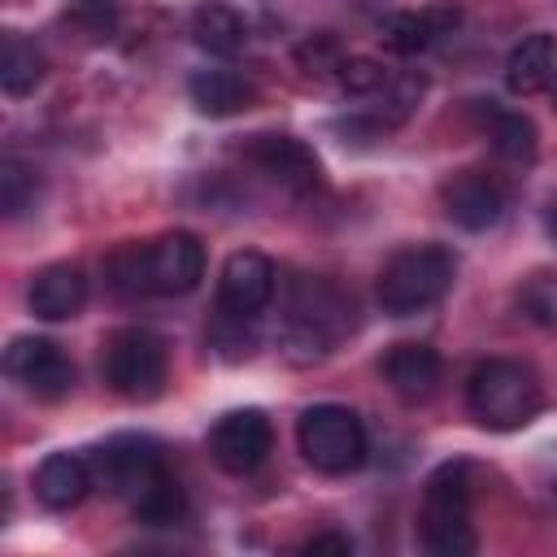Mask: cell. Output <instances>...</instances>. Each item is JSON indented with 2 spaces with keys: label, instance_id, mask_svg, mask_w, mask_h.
Masks as SVG:
<instances>
[{
  "label": "cell",
  "instance_id": "cell-14",
  "mask_svg": "<svg viewBox=\"0 0 557 557\" xmlns=\"http://www.w3.org/2000/svg\"><path fill=\"white\" fill-rule=\"evenodd\" d=\"M457 26H461V9L453 0H440L426 9H405V13L383 17L379 39H383V48H392L400 57H418V52L435 48L440 39H448Z\"/></svg>",
  "mask_w": 557,
  "mask_h": 557
},
{
  "label": "cell",
  "instance_id": "cell-11",
  "mask_svg": "<svg viewBox=\"0 0 557 557\" xmlns=\"http://www.w3.org/2000/svg\"><path fill=\"white\" fill-rule=\"evenodd\" d=\"M270 300H274V261L252 252V248L231 252L222 274H218V309H222V318L252 322Z\"/></svg>",
  "mask_w": 557,
  "mask_h": 557
},
{
  "label": "cell",
  "instance_id": "cell-10",
  "mask_svg": "<svg viewBox=\"0 0 557 557\" xmlns=\"http://www.w3.org/2000/svg\"><path fill=\"white\" fill-rule=\"evenodd\" d=\"M144 265L152 296H187L205 278V244L191 231H170L144 244Z\"/></svg>",
  "mask_w": 557,
  "mask_h": 557
},
{
  "label": "cell",
  "instance_id": "cell-29",
  "mask_svg": "<svg viewBox=\"0 0 557 557\" xmlns=\"http://www.w3.org/2000/svg\"><path fill=\"white\" fill-rule=\"evenodd\" d=\"M305 553H352V540L348 535H313L309 544H305Z\"/></svg>",
  "mask_w": 557,
  "mask_h": 557
},
{
  "label": "cell",
  "instance_id": "cell-8",
  "mask_svg": "<svg viewBox=\"0 0 557 557\" xmlns=\"http://www.w3.org/2000/svg\"><path fill=\"white\" fill-rule=\"evenodd\" d=\"M4 370L35 400H61L74 387V361L44 335H17L4 348Z\"/></svg>",
  "mask_w": 557,
  "mask_h": 557
},
{
  "label": "cell",
  "instance_id": "cell-30",
  "mask_svg": "<svg viewBox=\"0 0 557 557\" xmlns=\"http://www.w3.org/2000/svg\"><path fill=\"white\" fill-rule=\"evenodd\" d=\"M544 96H548V104H553V113H557V78H553V87H548Z\"/></svg>",
  "mask_w": 557,
  "mask_h": 557
},
{
  "label": "cell",
  "instance_id": "cell-28",
  "mask_svg": "<svg viewBox=\"0 0 557 557\" xmlns=\"http://www.w3.org/2000/svg\"><path fill=\"white\" fill-rule=\"evenodd\" d=\"M65 22L78 26L87 39H109L117 26V0H74Z\"/></svg>",
  "mask_w": 557,
  "mask_h": 557
},
{
  "label": "cell",
  "instance_id": "cell-25",
  "mask_svg": "<svg viewBox=\"0 0 557 557\" xmlns=\"http://www.w3.org/2000/svg\"><path fill=\"white\" fill-rule=\"evenodd\" d=\"M35 191H39L35 170L17 157H4L0 161V209H4V218H22L35 205Z\"/></svg>",
  "mask_w": 557,
  "mask_h": 557
},
{
  "label": "cell",
  "instance_id": "cell-2",
  "mask_svg": "<svg viewBox=\"0 0 557 557\" xmlns=\"http://www.w3.org/2000/svg\"><path fill=\"white\" fill-rule=\"evenodd\" d=\"M457 278V257L444 244H409L379 274V305L392 318H413L448 296Z\"/></svg>",
  "mask_w": 557,
  "mask_h": 557
},
{
  "label": "cell",
  "instance_id": "cell-12",
  "mask_svg": "<svg viewBox=\"0 0 557 557\" xmlns=\"http://www.w3.org/2000/svg\"><path fill=\"white\" fill-rule=\"evenodd\" d=\"M244 152L265 178H274L278 187H287L296 196H309L322 183V165H318L313 148L296 135H252Z\"/></svg>",
  "mask_w": 557,
  "mask_h": 557
},
{
  "label": "cell",
  "instance_id": "cell-5",
  "mask_svg": "<svg viewBox=\"0 0 557 557\" xmlns=\"http://www.w3.org/2000/svg\"><path fill=\"white\" fill-rule=\"evenodd\" d=\"M305 461L322 474H348L366 461V426L348 405H313L296 422Z\"/></svg>",
  "mask_w": 557,
  "mask_h": 557
},
{
  "label": "cell",
  "instance_id": "cell-9",
  "mask_svg": "<svg viewBox=\"0 0 557 557\" xmlns=\"http://www.w3.org/2000/svg\"><path fill=\"white\" fill-rule=\"evenodd\" d=\"M274 448L270 418L261 409H231L209 426V457L226 474H252Z\"/></svg>",
  "mask_w": 557,
  "mask_h": 557
},
{
  "label": "cell",
  "instance_id": "cell-20",
  "mask_svg": "<svg viewBox=\"0 0 557 557\" xmlns=\"http://www.w3.org/2000/svg\"><path fill=\"white\" fill-rule=\"evenodd\" d=\"M191 104L209 117H231V113H244L252 100H257V87L248 78H239L235 70H196L191 83Z\"/></svg>",
  "mask_w": 557,
  "mask_h": 557
},
{
  "label": "cell",
  "instance_id": "cell-24",
  "mask_svg": "<svg viewBox=\"0 0 557 557\" xmlns=\"http://www.w3.org/2000/svg\"><path fill=\"white\" fill-rule=\"evenodd\" d=\"M104 274H109V287H113L117 296H126V300L152 296V292H148V265H144V244H122V248L109 257Z\"/></svg>",
  "mask_w": 557,
  "mask_h": 557
},
{
  "label": "cell",
  "instance_id": "cell-15",
  "mask_svg": "<svg viewBox=\"0 0 557 557\" xmlns=\"http://www.w3.org/2000/svg\"><path fill=\"white\" fill-rule=\"evenodd\" d=\"M87 300V278L78 265L70 261H57V265H44L35 278H30V292H26V305L35 318L44 322H65L83 309Z\"/></svg>",
  "mask_w": 557,
  "mask_h": 557
},
{
  "label": "cell",
  "instance_id": "cell-17",
  "mask_svg": "<svg viewBox=\"0 0 557 557\" xmlns=\"http://www.w3.org/2000/svg\"><path fill=\"white\" fill-rule=\"evenodd\" d=\"M379 370L405 400H426L440 387V352L431 344H392Z\"/></svg>",
  "mask_w": 557,
  "mask_h": 557
},
{
  "label": "cell",
  "instance_id": "cell-21",
  "mask_svg": "<svg viewBox=\"0 0 557 557\" xmlns=\"http://www.w3.org/2000/svg\"><path fill=\"white\" fill-rule=\"evenodd\" d=\"M191 35H196L200 48H209V52H218V57H235V52L244 48V39H248L244 17H239L231 4H222V0H205V4L191 13Z\"/></svg>",
  "mask_w": 557,
  "mask_h": 557
},
{
  "label": "cell",
  "instance_id": "cell-4",
  "mask_svg": "<svg viewBox=\"0 0 557 557\" xmlns=\"http://www.w3.org/2000/svg\"><path fill=\"white\" fill-rule=\"evenodd\" d=\"M100 374L113 396L122 400H152L165 387L170 374V352L165 339L152 335L148 326H122L104 339L100 348Z\"/></svg>",
  "mask_w": 557,
  "mask_h": 557
},
{
  "label": "cell",
  "instance_id": "cell-16",
  "mask_svg": "<svg viewBox=\"0 0 557 557\" xmlns=\"http://www.w3.org/2000/svg\"><path fill=\"white\" fill-rule=\"evenodd\" d=\"M91 487H96L91 461L78 453H52L35 470V496L44 509H74V505H83V496Z\"/></svg>",
  "mask_w": 557,
  "mask_h": 557
},
{
  "label": "cell",
  "instance_id": "cell-26",
  "mask_svg": "<svg viewBox=\"0 0 557 557\" xmlns=\"http://www.w3.org/2000/svg\"><path fill=\"white\" fill-rule=\"evenodd\" d=\"M518 300H522V313L531 322H540L544 331H557V270H535L522 283Z\"/></svg>",
  "mask_w": 557,
  "mask_h": 557
},
{
  "label": "cell",
  "instance_id": "cell-22",
  "mask_svg": "<svg viewBox=\"0 0 557 557\" xmlns=\"http://www.w3.org/2000/svg\"><path fill=\"white\" fill-rule=\"evenodd\" d=\"M44 70H48L44 52L30 39H22L17 30H4V39H0V87L9 96H26L44 83Z\"/></svg>",
  "mask_w": 557,
  "mask_h": 557
},
{
  "label": "cell",
  "instance_id": "cell-3",
  "mask_svg": "<svg viewBox=\"0 0 557 557\" xmlns=\"http://www.w3.org/2000/svg\"><path fill=\"white\" fill-rule=\"evenodd\" d=\"M422 544L435 557H466L474 553V527H470V466L448 461L440 466L422 487L418 509Z\"/></svg>",
  "mask_w": 557,
  "mask_h": 557
},
{
  "label": "cell",
  "instance_id": "cell-1",
  "mask_svg": "<svg viewBox=\"0 0 557 557\" xmlns=\"http://www.w3.org/2000/svg\"><path fill=\"white\" fill-rule=\"evenodd\" d=\"M466 405H470L474 422H483L487 431H518L540 413L544 387L531 366L492 357V361L474 366V374L466 383Z\"/></svg>",
  "mask_w": 557,
  "mask_h": 557
},
{
  "label": "cell",
  "instance_id": "cell-13",
  "mask_svg": "<svg viewBox=\"0 0 557 557\" xmlns=\"http://www.w3.org/2000/svg\"><path fill=\"white\" fill-rule=\"evenodd\" d=\"M440 205H444L448 222H457L461 231H487L505 213V187L487 170H457L440 187Z\"/></svg>",
  "mask_w": 557,
  "mask_h": 557
},
{
  "label": "cell",
  "instance_id": "cell-6",
  "mask_svg": "<svg viewBox=\"0 0 557 557\" xmlns=\"http://www.w3.org/2000/svg\"><path fill=\"white\" fill-rule=\"evenodd\" d=\"M87 461H91L96 487H104L109 496H117L126 505H135L157 479L170 474V466L161 457V444L148 440V435H113Z\"/></svg>",
  "mask_w": 557,
  "mask_h": 557
},
{
  "label": "cell",
  "instance_id": "cell-23",
  "mask_svg": "<svg viewBox=\"0 0 557 557\" xmlns=\"http://www.w3.org/2000/svg\"><path fill=\"white\" fill-rule=\"evenodd\" d=\"M131 513H135L144 527H174V522L187 518V496H183L178 479L165 474V479H157V483L131 505Z\"/></svg>",
  "mask_w": 557,
  "mask_h": 557
},
{
  "label": "cell",
  "instance_id": "cell-18",
  "mask_svg": "<svg viewBox=\"0 0 557 557\" xmlns=\"http://www.w3.org/2000/svg\"><path fill=\"white\" fill-rule=\"evenodd\" d=\"M557 78V35H527L505 65V83L513 96H544Z\"/></svg>",
  "mask_w": 557,
  "mask_h": 557
},
{
  "label": "cell",
  "instance_id": "cell-7",
  "mask_svg": "<svg viewBox=\"0 0 557 557\" xmlns=\"http://www.w3.org/2000/svg\"><path fill=\"white\" fill-rule=\"evenodd\" d=\"M348 305L344 296L322 283V278H300L296 292H292V305H287V344L300 348L305 357H322L335 335L344 331V318Z\"/></svg>",
  "mask_w": 557,
  "mask_h": 557
},
{
  "label": "cell",
  "instance_id": "cell-27",
  "mask_svg": "<svg viewBox=\"0 0 557 557\" xmlns=\"http://www.w3.org/2000/svg\"><path fill=\"white\" fill-rule=\"evenodd\" d=\"M392 83V74L379 65V61H370V57H348V61H339V87L348 91V96H379L383 87Z\"/></svg>",
  "mask_w": 557,
  "mask_h": 557
},
{
  "label": "cell",
  "instance_id": "cell-19",
  "mask_svg": "<svg viewBox=\"0 0 557 557\" xmlns=\"http://www.w3.org/2000/svg\"><path fill=\"white\" fill-rule=\"evenodd\" d=\"M479 113H483V135H487V144H492V152H496L500 161H509V165L535 161V152H540V131H535V122H531L527 113L496 109L492 100H487Z\"/></svg>",
  "mask_w": 557,
  "mask_h": 557
}]
</instances>
